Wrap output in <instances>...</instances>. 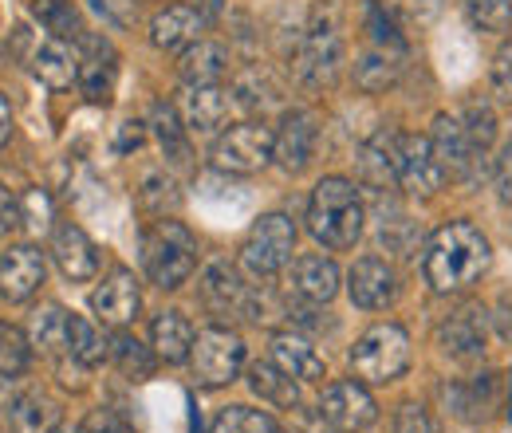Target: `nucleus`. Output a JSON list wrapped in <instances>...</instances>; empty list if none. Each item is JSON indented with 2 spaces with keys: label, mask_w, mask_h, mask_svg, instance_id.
Returning a JSON list of instances; mask_svg holds the SVG:
<instances>
[{
  "label": "nucleus",
  "mask_w": 512,
  "mask_h": 433,
  "mask_svg": "<svg viewBox=\"0 0 512 433\" xmlns=\"http://www.w3.org/2000/svg\"><path fill=\"white\" fill-rule=\"evenodd\" d=\"M383 8L394 16V20L410 24V28H426V24H434V20H438L442 0H386Z\"/></svg>",
  "instance_id": "4c0bfd02"
},
{
  "label": "nucleus",
  "mask_w": 512,
  "mask_h": 433,
  "mask_svg": "<svg viewBox=\"0 0 512 433\" xmlns=\"http://www.w3.org/2000/svg\"><path fill=\"white\" fill-rule=\"evenodd\" d=\"M24 229V213H20V197H12L8 189L0 186V237Z\"/></svg>",
  "instance_id": "c03bdc74"
},
{
  "label": "nucleus",
  "mask_w": 512,
  "mask_h": 433,
  "mask_svg": "<svg viewBox=\"0 0 512 433\" xmlns=\"http://www.w3.org/2000/svg\"><path fill=\"white\" fill-rule=\"evenodd\" d=\"M87 40V56L79 60V87H83V95L91 99V103H107V95H111V87H115V52L107 48V44H99V40H91V36H83Z\"/></svg>",
  "instance_id": "a878e982"
},
{
  "label": "nucleus",
  "mask_w": 512,
  "mask_h": 433,
  "mask_svg": "<svg viewBox=\"0 0 512 433\" xmlns=\"http://www.w3.org/2000/svg\"><path fill=\"white\" fill-rule=\"evenodd\" d=\"M201 300L217 311V315H241V311H256L253 296H249V288L241 284L237 268H233V264H225V260H217V264H209V268H205V280H201Z\"/></svg>",
  "instance_id": "6ab92c4d"
},
{
  "label": "nucleus",
  "mask_w": 512,
  "mask_h": 433,
  "mask_svg": "<svg viewBox=\"0 0 512 433\" xmlns=\"http://www.w3.org/2000/svg\"><path fill=\"white\" fill-rule=\"evenodd\" d=\"M465 134H469V142L477 146V154H489V146H493V138H497V119H493V111L489 107H481V103H473L469 111H465Z\"/></svg>",
  "instance_id": "58836bf2"
},
{
  "label": "nucleus",
  "mask_w": 512,
  "mask_h": 433,
  "mask_svg": "<svg viewBox=\"0 0 512 433\" xmlns=\"http://www.w3.org/2000/svg\"><path fill=\"white\" fill-rule=\"evenodd\" d=\"M0 433H4V430H0Z\"/></svg>",
  "instance_id": "603ef678"
},
{
  "label": "nucleus",
  "mask_w": 512,
  "mask_h": 433,
  "mask_svg": "<svg viewBox=\"0 0 512 433\" xmlns=\"http://www.w3.org/2000/svg\"><path fill=\"white\" fill-rule=\"evenodd\" d=\"M32 12H36V20H40L52 36H60V40H83V36H87L83 24H79V16H75V8H71L67 0H32Z\"/></svg>",
  "instance_id": "2f4dec72"
},
{
  "label": "nucleus",
  "mask_w": 512,
  "mask_h": 433,
  "mask_svg": "<svg viewBox=\"0 0 512 433\" xmlns=\"http://www.w3.org/2000/svg\"><path fill=\"white\" fill-rule=\"evenodd\" d=\"M20 213H24V229H48V217H52V205L40 189L24 193L20 197Z\"/></svg>",
  "instance_id": "a19ab883"
},
{
  "label": "nucleus",
  "mask_w": 512,
  "mask_h": 433,
  "mask_svg": "<svg viewBox=\"0 0 512 433\" xmlns=\"http://www.w3.org/2000/svg\"><path fill=\"white\" fill-rule=\"evenodd\" d=\"M201 28H205V16L190 8V4H170L162 8L154 20H150V44L158 52H178V48H190L201 40Z\"/></svg>",
  "instance_id": "aec40b11"
},
{
  "label": "nucleus",
  "mask_w": 512,
  "mask_h": 433,
  "mask_svg": "<svg viewBox=\"0 0 512 433\" xmlns=\"http://www.w3.org/2000/svg\"><path fill=\"white\" fill-rule=\"evenodd\" d=\"M111 355L119 363V371L127 374L130 382H146L154 374V355L134 339V335H115L111 339Z\"/></svg>",
  "instance_id": "f704fd0d"
},
{
  "label": "nucleus",
  "mask_w": 512,
  "mask_h": 433,
  "mask_svg": "<svg viewBox=\"0 0 512 433\" xmlns=\"http://www.w3.org/2000/svg\"><path fill=\"white\" fill-rule=\"evenodd\" d=\"M245 367V339L229 327H205L193 335L190 371L201 386H229Z\"/></svg>",
  "instance_id": "423d86ee"
},
{
  "label": "nucleus",
  "mask_w": 512,
  "mask_h": 433,
  "mask_svg": "<svg viewBox=\"0 0 512 433\" xmlns=\"http://www.w3.org/2000/svg\"><path fill=\"white\" fill-rule=\"evenodd\" d=\"M142 268L146 276L162 288L174 292L182 288L197 268V241L182 221H154L142 233Z\"/></svg>",
  "instance_id": "7ed1b4c3"
},
{
  "label": "nucleus",
  "mask_w": 512,
  "mask_h": 433,
  "mask_svg": "<svg viewBox=\"0 0 512 433\" xmlns=\"http://www.w3.org/2000/svg\"><path fill=\"white\" fill-rule=\"evenodd\" d=\"M398 52H390V48H375V52H367L363 63L355 67V79H359V87L363 91H386L394 79H398V60H394Z\"/></svg>",
  "instance_id": "72a5a7b5"
},
{
  "label": "nucleus",
  "mask_w": 512,
  "mask_h": 433,
  "mask_svg": "<svg viewBox=\"0 0 512 433\" xmlns=\"http://www.w3.org/2000/svg\"><path fill=\"white\" fill-rule=\"evenodd\" d=\"M339 63H343V40L331 24H312L292 56V71L304 87H323L339 75Z\"/></svg>",
  "instance_id": "6e6552de"
},
{
  "label": "nucleus",
  "mask_w": 512,
  "mask_h": 433,
  "mask_svg": "<svg viewBox=\"0 0 512 433\" xmlns=\"http://www.w3.org/2000/svg\"><path fill=\"white\" fill-rule=\"evenodd\" d=\"M237 99L233 91H225L221 83L213 87H190L182 99V115H186V130L190 134H217L221 126L229 123Z\"/></svg>",
  "instance_id": "f3484780"
},
{
  "label": "nucleus",
  "mask_w": 512,
  "mask_h": 433,
  "mask_svg": "<svg viewBox=\"0 0 512 433\" xmlns=\"http://www.w3.org/2000/svg\"><path fill=\"white\" fill-rule=\"evenodd\" d=\"M12 433H56L60 430V406L44 394H24L8 410Z\"/></svg>",
  "instance_id": "c85d7f7f"
},
{
  "label": "nucleus",
  "mask_w": 512,
  "mask_h": 433,
  "mask_svg": "<svg viewBox=\"0 0 512 433\" xmlns=\"http://www.w3.org/2000/svg\"><path fill=\"white\" fill-rule=\"evenodd\" d=\"M150 343L154 355L166 363H186L193 351V323L182 311H158L150 323Z\"/></svg>",
  "instance_id": "393cba45"
},
{
  "label": "nucleus",
  "mask_w": 512,
  "mask_h": 433,
  "mask_svg": "<svg viewBox=\"0 0 512 433\" xmlns=\"http://www.w3.org/2000/svg\"><path fill=\"white\" fill-rule=\"evenodd\" d=\"M272 433H284V430H280V426H276V430H272Z\"/></svg>",
  "instance_id": "3c124183"
},
{
  "label": "nucleus",
  "mask_w": 512,
  "mask_h": 433,
  "mask_svg": "<svg viewBox=\"0 0 512 433\" xmlns=\"http://www.w3.org/2000/svg\"><path fill=\"white\" fill-rule=\"evenodd\" d=\"M83 430L87 433H134L127 418L119 414V410H107V406H99V410H91L87 414V422H83Z\"/></svg>",
  "instance_id": "79ce46f5"
},
{
  "label": "nucleus",
  "mask_w": 512,
  "mask_h": 433,
  "mask_svg": "<svg viewBox=\"0 0 512 433\" xmlns=\"http://www.w3.org/2000/svg\"><path fill=\"white\" fill-rule=\"evenodd\" d=\"M12 138V111H8V99L0 95V146Z\"/></svg>",
  "instance_id": "de8ad7c7"
},
{
  "label": "nucleus",
  "mask_w": 512,
  "mask_h": 433,
  "mask_svg": "<svg viewBox=\"0 0 512 433\" xmlns=\"http://www.w3.org/2000/svg\"><path fill=\"white\" fill-rule=\"evenodd\" d=\"M142 308V292H138V280L130 268H115L95 292H91V311L107 323V327H127L138 319Z\"/></svg>",
  "instance_id": "2eb2a0df"
},
{
  "label": "nucleus",
  "mask_w": 512,
  "mask_h": 433,
  "mask_svg": "<svg viewBox=\"0 0 512 433\" xmlns=\"http://www.w3.org/2000/svg\"><path fill=\"white\" fill-rule=\"evenodd\" d=\"M493 95L512 103V40L497 52V60H493Z\"/></svg>",
  "instance_id": "37998d69"
},
{
  "label": "nucleus",
  "mask_w": 512,
  "mask_h": 433,
  "mask_svg": "<svg viewBox=\"0 0 512 433\" xmlns=\"http://www.w3.org/2000/svg\"><path fill=\"white\" fill-rule=\"evenodd\" d=\"M351 367L363 382H394L410 367V335L398 323H379L351 347Z\"/></svg>",
  "instance_id": "39448f33"
},
{
  "label": "nucleus",
  "mask_w": 512,
  "mask_h": 433,
  "mask_svg": "<svg viewBox=\"0 0 512 433\" xmlns=\"http://www.w3.org/2000/svg\"><path fill=\"white\" fill-rule=\"evenodd\" d=\"M394 433H430V418L422 414V406L406 402V406L394 414Z\"/></svg>",
  "instance_id": "a18cd8bd"
},
{
  "label": "nucleus",
  "mask_w": 512,
  "mask_h": 433,
  "mask_svg": "<svg viewBox=\"0 0 512 433\" xmlns=\"http://www.w3.org/2000/svg\"><path fill=\"white\" fill-rule=\"evenodd\" d=\"M359 170H363V182L371 189H390L398 186V138H371L363 150H359Z\"/></svg>",
  "instance_id": "cd10ccee"
},
{
  "label": "nucleus",
  "mask_w": 512,
  "mask_h": 433,
  "mask_svg": "<svg viewBox=\"0 0 512 433\" xmlns=\"http://www.w3.org/2000/svg\"><path fill=\"white\" fill-rule=\"evenodd\" d=\"M308 229L323 248H355L363 237V197L347 178H323L308 201Z\"/></svg>",
  "instance_id": "f03ea898"
},
{
  "label": "nucleus",
  "mask_w": 512,
  "mask_h": 433,
  "mask_svg": "<svg viewBox=\"0 0 512 433\" xmlns=\"http://www.w3.org/2000/svg\"><path fill=\"white\" fill-rule=\"evenodd\" d=\"M493 264V248L489 237L469 225V221H449L442 225L422 256V272H426V284L438 292V296H453V292H465L473 288Z\"/></svg>",
  "instance_id": "f257e3e1"
},
{
  "label": "nucleus",
  "mask_w": 512,
  "mask_h": 433,
  "mask_svg": "<svg viewBox=\"0 0 512 433\" xmlns=\"http://www.w3.org/2000/svg\"><path fill=\"white\" fill-rule=\"evenodd\" d=\"M56 433H87V430H83V426H60Z\"/></svg>",
  "instance_id": "09e8293b"
},
{
  "label": "nucleus",
  "mask_w": 512,
  "mask_h": 433,
  "mask_svg": "<svg viewBox=\"0 0 512 433\" xmlns=\"http://www.w3.org/2000/svg\"><path fill=\"white\" fill-rule=\"evenodd\" d=\"M272 158H276V134H272V126H264V123L229 126V130L217 134V142H213V150H209L213 170H221V174H241V178L260 174Z\"/></svg>",
  "instance_id": "20e7f679"
},
{
  "label": "nucleus",
  "mask_w": 512,
  "mask_h": 433,
  "mask_svg": "<svg viewBox=\"0 0 512 433\" xmlns=\"http://www.w3.org/2000/svg\"><path fill=\"white\" fill-rule=\"evenodd\" d=\"M24 44H28V52H24V60H28V71L44 83V87H52V91H64L71 83H79V56H75V48L60 40V36H24Z\"/></svg>",
  "instance_id": "9d476101"
},
{
  "label": "nucleus",
  "mask_w": 512,
  "mask_h": 433,
  "mask_svg": "<svg viewBox=\"0 0 512 433\" xmlns=\"http://www.w3.org/2000/svg\"><path fill=\"white\" fill-rule=\"evenodd\" d=\"M52 260L71 284H87L99 276V252L91 245V237L79 225H60L52 237Z\"/></svg>",
  "instance_id": "dca6fc26"
},
{
  "label": "nucleus",
  "mask_w": 512,
  "mask_h": 433,
  "mask_svg": "<svg viewBox=\"0 0 512 433\" xmlns=\"http://www.w3.org/2000/svg\"><path fill=\"white\" fill-rule=\"evenodd\" d=\"M316 138H320L316 115H308V111H288L280 134H276V162H280L288 174H300V170L312 162V154H316Z\"/></svg>",
  "instance_id": "a211bd4d"
},
{
  "label": "nucleus",
  "mask_w": 512,
  "mask_h": 433,
  "mask_svg": "<svg viewBox=\"0 0 512 433\" xmlns=\"http://www.w3.org/2000/svg\"><path fill=\"white\" fill-rule=\"evenodd\" d=\"M249 386H253L256 398H264V402H272V406H280V410H296V406H300V386H296V378L288 371H280L272 359L249 367Z\"/></svg>",
  "instance_id": "bb28decb"
},
{
  "label": "nucleus",
  "mask_w": 512,
  "mask_h": 433,
  "mask_svg": "<svg viewBox=\"0 0 512 433\" xmlns=\"http://www.w3.org/2000/svg\"><path fill=\"white\" fill-rule=\"evenodd\" d=\"M465 12L481 32H509L512 24V0H465Z\"/></svg>",
  "instance_id": "e433bc0d"
},
{
  "label": "nucleus",
  "mask_w": 512,
  "mask_h": 433,
  "mask_svg": "<svg viewBox=\"0 0 512 433\" xmlns=\"http://www.w3.org/2000/svg\"><path fill=\"white\" fill-rule=\"evenodd\" d=\"M497 189H501V201L512 205V142L501 150V162H497Z\"/></svg>",
  "instance_id": "49530a36"
},
{
  "label": "nucleus",
  "mask_w": 512,
  "mask_h": 433,
  "mask_svg": "<svg viewBox=\"0 0 512 433\" xmlns=\"http://www.w3.org/2000/svg\"><path fill=\"white\" fill-rule=\"evenodd\" d=\"M276 422L264 410H249V406H229L217 414L213 433H272Z\"/></svg>",
  "instance_id": "c9c22d12"
},
{
  "label": "nucleus",
  "mask_w": 512,
  "mask_h": 433,
  "mask_svg": "<svg viewBox=\"0 0 512 433\" xmlns=\"http://www.w3.org/2000/svg\"><path fill=\"white\" fill-rule=\"evenodd\" d=\"M142 201H146L150 209H158V213H162L166 205L174 209V205H178V193H174V178H166V174H150V178L142 182Z\"/></svg>",
  "instance_id": "ea45409f"
},
{
  "label": "nucleus",
  "mask_w": 512,
  "mask_h": 433,
  "mask_svg": "<svg viewBox=\"0 0 512 433\" xmlns=\"http://www.w3.org/2000/svg\"><path fill=\"white\" fill-rule=\"evenodd\" d=\"M71 343V315L60 304H48L44 311L32 315V347H40L44 355H67Z\"/></svg>",
  "instance_id": "c756f323"
},
{
  "label": "nucleus",
  "mask_w": 512,
  "mask_h": 433,
  "mask_svg": "<svg viewBox=\"0 0 512 433\" xmlns=\"http://www.w3.org/2000/svg\"><path fill=\"white\" fill-rule=\"evenodd\" d=\"M320 418L339 433H355L367 430L375 418H379V406L375 398L367 394L363 382L347 378V382H331L327 394L320 398Z\"/></svg>",
  "instance_id": "1a4fd4ad"
},
{
  "label": "nucleus",
  "mask_w": 512,
  "mask_h": 433,
  "mask_svg": "<svg viewBox=\"0 0 512 433\" xmlns=\"http://www.w3.org/2000/svg\"><path fill=\"white\" fill-rule=\"evenodd\" d=\"M48 276V260L36 245H12L0 256V296L8 304H24L40 292Z\"/></svg>",
  "instance_id": "9b49d317"
},
{
  "label": "nucleus",
  "mask_w": 512,
  "mask_h": 433,
  "mask_svg": "<svg viewBox=\"0 0 512 433\" xmlns=\"http://www.w3.org/2000/svg\"><path fill=\"white\" fill-rule=\"evenodd\" d=\"M347 292L355 300V308H367V311H383L398 300V276L394 268L379 260V256H363L351 264L347 272Z\"/></svg>",
  "instance_id": "f8f14e48"
},
{
  "label": "nucleus",
  "mask_w": 512,
  "mask_h": 433,
  "mask_svg": "<svg viewBox=\"0 0 512 433\" xmlns=\"http://www.w3.org/2000/svg\"><path fill=\"white\" fill-rule=\"evenodd\" d=\"M272 363L280 371H288L296 382H323V359L320 351L304 339V335H292V331H280L272 335Z\"/></svg>",
  "instance_id": "4be33fe9"
},
{
  "label": "nucleus",
  "mask_w": 512,
  "mask_h": 433,
  "mask_svg": "<svg viewBox=\"0 0 512 433\" xmlns=\"http://www.w3.org/2000/svg\"><path fill=\"white\" fill-rule=\"evenodd\" d=\"M430 150H434L442 174H446V178H457V182L473 178V166L481 162V154H477V146L469 142L465 126L457 123V119H449V115H438V119H434Z\"/></svg>",
  "instance_id": "4468645a"
},
{
  "label": "nucleus",
  "mask_w": 512,
  "mask_h": 433,
  "mask_svg": "<svg viewBox=\"0 0 512 433\" xmlns=\"http://www.w3.org/2000/svg\"><path fill=\"white\" fill-rule=\"evenodd\" d=\"M67 355H71L79 367H99V363L111 355V343H107V335H103L91 319L71 315V343H67Z\"/></svg>",
  "instance_id": "7c9ffc66"
},
{
  "label": "nucleus",
  "mask_w": 512,
  "mask_h": 433,
  "mask_svg": "<svg viewBox=\"0 0 512 433\" xmlns=\"http://www.w3.org/2000/svg\"><path fill=\"white\" fill-rule=\"evenodd\" d=\"M438 339L453 359H477L485 351V311L461 308L438 327Z\"/></svg>",
  "instance_id": "b1692460"
},
{
  "label": "nucleus",
  "mask_w": 512,
  "mask_h": 433,
  "mask_svg": "<svg viewBox=\"0 0 512 433\" xmlns=\"http://www.w3.org/2000/svg\"><path fill=\"white\" fill-rule=\"evenodd\" d=\"M178 75L186 79V87H213L229 75V52L217 40H197L182 52Z\"/></svg>",
  "instance_id": "5701e85b"
},
{
  "label": "nucleus",
  "mask_w": 512,
  "mask_h": 433,
  "mask_svg": "<svg viewBox=\"0 0 512 433\" xmlns=\"http://www.w3.org/2000/svg\"><path fill=\"white\" fill-rule=\"evenodd\" d=\"M446 182L434 150H430V138H418V134H402L398 138V186L410 189V193H438Z\"/></svg>",
  "instance_id": "ddd939ff"
},
{
  "label": "nucleus",
  "mask_w": 512,
  "mask_h": 433,
  "mask_svg": "<svg viewBox=\"0 0 512 433\" xmlns=\"http://www.w3.org/2000/svg\"><path fill=\"white\" fill-rule=\"evenodd\" d=\"M509 422H512V386H509Z\"/></svg>",
  "instance_id": "8fccbe9b"
},
{
  "label": "nucleus",
  "mask_w": 512,
  "mask_h": 433,
  "mask_svg": "<svg viewBox=\"0 0 512 433\" xmlns=\"http://www.w3.org/2000/svg\"><path fill=\"white\" fill-rule=\"evenodd\" d=\"M292 248H296V225L292 217L284 213H264L249 229L245 248H241V264L253 272V276H276L288 260H292Z\"/></svg>",
  "instance_id": "0eeeda50"
},
{
  "label": "nucleus",
  "mask_w": 512,
  "mask_h": 433,
  "mask_svg": "<svg viewBox=\"0 0 512 433\" xmlns=\"http://www.w3.org/2000/svg\"><path fill=\"white\" fill-rule=\"evenodd\" d=\"M292 292L308 304H331L339 292V268L331 256L308 252L292 260Z\"/></svg>",
  "instance_id": "412c9836"
},
{
  "label": "nucleus",
  "mask_w": 512,
  "mask_h": 433,
  "mask_svg": "<svg viewBox=\"0 0 512 433\" xmlns=\"http://www.w3.org/2000/svg\"><path fill=\"white\" fill-rule=\"evenodd\" d=\"M28 363H32V339H28L20 327L0 323V378L24 374Z\"/></svg>",
  "instance_id": "473e14b6"
}]
</instances>
